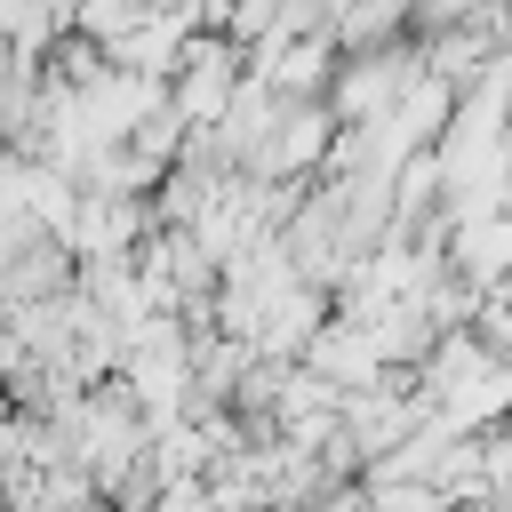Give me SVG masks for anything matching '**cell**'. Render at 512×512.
Segmentation results:
<instances>
[{
	"instance_id": "cell-1",
	"label": "cell",
	"mask_w": 512,
	"mask_h": 512,
	"mask_svg": "<svg viewBox=\"0 0 512 512\" xmlns=\"http://www.w3.org/2000/svg\"><path fill=\"white\" fill-rule=\"evenodd\" d=\"M136 224H144V208H136L128 192H88V208H80V216H72V232H64V248H72V256L112 264V256L136 240Z\"/></svg>"
},
{
	"instance_id": "cell-2",
	"label": "cell",
	"mask_w": 512,
	"mask_h": 512,
	"mask_svg": "<svg viewBox=\"0 0 512 512\" xmlns=\"http://www.w3.org/2000/svg\"><path fill=\"white\" fill-rule=\"evenodd\" d=\"M328 120H336V112H328L320 96H304V104L288 96V120H280V136H272L264 168H280V176H288V168H312V160L328 152Z\"/></svg>"
},
{
	"instance_id": "cell-3",
	"label": "cell",
	"mask_w": 512,
	"mask_h": 512,
	"mask_svg": "<svg viewBox=\"0 0 512 512\" xmlns=\"http://www.w3.org/2000/svg\"><path fill=\"white\" fill-rule=\"evenodd\" d=\"M328 512H384V504H360V496H336Z\"/></svg>"
}]
</instances>
